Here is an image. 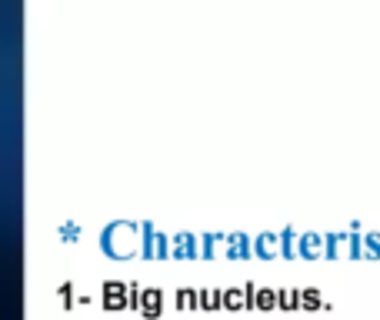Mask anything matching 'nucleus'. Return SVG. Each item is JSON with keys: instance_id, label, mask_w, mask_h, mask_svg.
I'll return each instance as SVG.
<instances>
[{"instance_id": "obj_1", "label": "nucleus", "mask_w": 380, "mask_h": 320, "mask_svg": "<svg viewBox=\"0 0 380 320\" xmlns=\"http://www.w3.org/2000/svg\"><path fill=\"white\" fill-rule=\"evenodd\" d=\"M324 257L327 260H364V231L324 233Z\"/></svg>"}, {"instance_id": "obj_2", "label": "nucleus", "mask_w": 380, "mask_h": 320, "mask_svg": "<svg viewBox=\"0 0 380 320\" xmlns=\"http://www.w3.org/2000/svg\"><path fill=\"white\" fill-rule=\"evenodd\" d=\"M320 257H324V233H297V260H320Z\"/></svg>"}, {"instance_id": "obj_3", "label": "nucleus", "mask_w": 380, "mask_h": 320, "mask_svg": "<svg viewBox=\"0 0 380 320\" xmlns=\"http://www.w3.org/2000/svg\"><path fill=\"white\" fill-rule=\"evenodd\" d=\"M254 257L257 260H277L281 257V233L277 231H261L254 237Z\"/></svg>"}, {"instance_id": "obj_4", "label": "nucleus", "mask_w": 380, "mask_h": 320, "mask_svg": "<svg viewBox=\"0 0 380 320\" xmlns=\"http://www.w3.org/2000/svg\"><path fill=\"white\" fill-rule=\"evenodd\" d=\"M254 257V237L244 231L227 233V260H250Z\"/></svg>"}, {"instance_id": "obj_5", "label": "nucleus", "mask_w": 380, "mask_h": 320, "mask_svg": "<svg viewBox=\"0 0 380 320\" xmlns=\"http://www.w3.org/2000/svg\"><path fill=\"white\" fill-rule=\"evenodd\" d=\"M200 254L207 260H214V257H227V237L224 233H207L204 243H200Z\"/></svg>"}, {"instance_id": "obj_6", "label": "nucleus", "mask_w": 380, "mask_h": 320, "mask_svg": "<svg viewBox=\"0 0 380 320\" xmlns=\"http://www.w3.org/2000/svg\"><path fill=\"white\" fill-rule=\"evenodd\" d=\"M297 227H283L281 231V257L283 260H297Z\"/></svg>"}, {"instance_id": "obj_7", "label": "nucleus", "mask_w": 380, "mask_h": 320, "mask_svg": "<svg viewBox=\"0 0 380 320\" xmlns=\"http://www.w3.org/2000/svg\"><path fill=\"white\" fill-rule=\"evenodd\" d=\"M297 300H300V310H324V294L317 287L297 290Z\"/></svg>"}, {"instance_id": "obj_8", "label": "nucleus", "mask_w": 380, "mask_h": 320, "mask_svg": "<svg viewBox=\"0 0 380 320\" xmlns=\"http://www.w3.org/2000/svg\"><path fill=\"white\" fill-rule=\"evenodd\" d=\"M220 307L224 310H244V287L220 290Z\"/></svg>"}, {"instance_id": "obj_9", "label": "nucleus", "mask_w": 380, "mask_h": 320, "mask_svg": "<svg viewBox=\"0 0 380 320\" xmlns=\"http://www.w3.org/2000/svg\"><path fill=\"white\" fill-rule=\"evenodd\" d=\"M254 310H264V314L277 310V290L273 287H257V307Z\"/></svg>"}, {"instance_id": "obj_10", "label": "nucleus", "mask_w": 380, "mask_h": 320, "mask_svg": "<svg viewBox=\"0 0 380 320\" xmlns=\"http://www.w3.org/2000/svg\"><path fill=\"white\" fill-rule=\"evenodd\" d=\"M277 310H283V314H291V310H300V300H297V290H291V287L277 290Z\"/></svg>"}, {"instance_id": "obj_11", "label": "nucleus", "mask_w": 380, "mask_h": 320, "mask_svg": "<svg viewBox=\"0 0 380 320\" xmlns=\"http://www.w3.org/2000/svg\"><path fill=\"white\" fill-rule=\"evenodd\" d=\"M364 260H380V231L364 233Z\"/></svg>"}, {"instance_id": "obj_12", "label": "nucleus", "mask_w": 380, "mask_h": 320, "mask_svg": "<svg viewBox=\"0 0 380 320\" xmlns=\"http://www.w3.org/2000/svg\"><path fill=\"white\" fill-rule=\"evenodd\" d=\"M200 254V243L190 237V233H184L180 241H177V257H197Z\"/></svg>"}, {"instance_id": "obj_13", "label": "nucleus", "mask_w": 380, "mask_h": 320, "mask_svg": "<svg viewBox=\"0 0 380 320\" xmlns=\"http://www.w3.org/2000/svg\"><path fill=\"white\" fill-rule=\"evenodd\" d=\"M197 307L204 310H224L220 307V290H200V304Z\"/></svg>"}, {"instance_id": "obj_14", "label": "nucleus", "mask_w": 380, "mask_h": 320, "mask_svg": "<svg viewBox=\"0 0 380 320\" xmlns=\"http://www.w3.org/2000/svg\"><path fill=\"white\" fill-rule=\"evenodd\" d=\"M240 287H244V310H254L257 307V284L247 280V284H240Z\"/></svg>"}, {"instance_id": "obj_15", "label": "nucleus", "mask_w": 380, "mask_h": 320, "mask_svg": "<svg viewBox=\"0 0 380 320\" xmlns=\"http://www.w3.org/2000/svg\"><path fill=\"white\" fill-rule=\"evenodd\" d=\"M177 304H180L184 310H197V304H200V294H197V290H180Z\"/></svg>"}]
</instances>
